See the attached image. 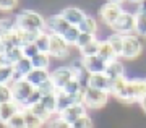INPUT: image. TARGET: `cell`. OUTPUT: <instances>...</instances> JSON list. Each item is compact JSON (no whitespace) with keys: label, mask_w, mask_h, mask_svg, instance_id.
Returning <instances> with one entry per match:
<instances>
[{"label":"cell","mask_w":146,"mask_h":128,"mask_svg":"<svg viewBox=\"0 0 146 128\" xmlns=\"http://www.w3.org/2000/svg\"><path fill=\"white\" fill-rule=\"evenodd\" d=\"M49 55L52 58H65L70 55V44L65 42V39L57 34H50V49Z\"/></svg>","instance_id":"10"},{"label":"cell","mask_w":146,"mask_h":128,"mask_svg":"<svg viewBox=\"0 0 146 128\" xmlns=\"http://www.w3.org/2000/svg\"><path fill=\"white\" fill-rule=\"evenodd\" d=\"M33 70H34V68H33V62L29 60V58H26V57L21 58L15 67H13V72H15V75H13V83L18 81V80H25Z\"/></svg>","instance_id":"17"},{"label":"cell","mask_w":146,"mask_h":128,"mask_svg":"<svg viewBox=\"0 0 146 128\" xmlns=\"http://www.w3.org/2000/svg\"><path fill=\"white\" fill-rule=\"evenodd\" d=\"M143 52V44H141V37L136 34H128L123 39V50H122V58L125 60H135L141 55Z\"/></svg>","instance_id":"4"},{"label":"cell","mask_w":146,"mask_h":128,"mask_svg":"<svg viewBox=\"0 0 146 128\" xmlns=\"http://www.w3.org/2000/svg\"><path fill=\"white\" fill-rule=\"evenodd\" d=\"M34 44H36V47L39 49L41 54H49V49H50V34L47 31L41 32V36L37 37V41Z\"/></svg>","instance_id":"29"},{"label":"cell","mask_w":146,"mask_h":128,"mask_svg":"<svg viewBox=\"0 0 146 128\" xmlns=\"http://www.w3.org/2000/svg\"><path fill=\"white\" fill-rule=\"evenodd\" d=\"M99 49H101V41L96 37L91 44H88L86 47H83V49H80V55H81V58H89V57H96L99 55Z\"/></svg>","instance_id":"23"},{"label":"cell","mask_w":146,"mask_h":128,"mask_svg":"<svg viewBox=\"0 0 146 128\" xmlns=\"http://www.w3.org/2000/svg\"><path fill=\"white\" fill-rule=\"evenodd\" d=\"M16 29L25 32H44L46 31V18L33 10H23L15 16Z\"/></svg>","instance_id":"1"},{"label":"cell","mask_w":146,"mask_h":128,"mask_svg":"<svg viewBox=\"0 0 146 128\" xmlns=\"http://www.w3.org/2000/svg\"><path fill=\"white\" fill-rule=\"evenodd\" d=\"M21 110H23V107H21L18 102H15V101L0 104V123H2V125H7V123L10 122L16 113H20Z\"/></svg>","instance_id":"12"},{"label":"cell","mask_w":146,"mask_h":128,"mask_svg":"<svg viewBox=\"0 0 146 128\" xmlns=\"http://www.w3.org/2000/svg\"><path fill=\"white\" fill-rule=\"evenodd\" d=\"M143 97H146V78H136V80H128L127 86L115 96L120 102L131 104L140 102Z\"/></svg>","instance_id":"2"},{"label":"cell","mask_w":146,"mask_h":128,"mask_svg":"<svg viewBox=\"0 0 146 128\" xmlns=\"http://www.w3.org/2000/svg\"><path fill=\"white\" fill-rule=\"evenodd\" d=\"M13 75V67H0V84H11Z\"/></svg>","instance_id":"34"},{"label":"cell","mask_w":146,"mask_h":128,"mask_svg":"<svg viewBox=\"0 0 146 128\" xmlns=\"http://www.w3.org/2000/svg\"><path fill=\"white\" fill-rule=\"evenodd\" d=\"M47 127L49 128H70L72 125H68L60 115H55L54 118H50V120L47 122Z\"/></svg>","instance_id":"41"},{"label":"cell","mask_w":146,"mask_h":128,"mask_svg":"<svg viewBox=\"0 0 146 128\" xmlns=\"http://www.w3.org/2000/svg\"><path fill=\"white\" fill-rule=\"evenodd\" d=\"M0 54H3V47H2V37H0Z\"/></svg>","instance_id":"48"},{"label":"cell","mask_w":146,"mask_h":128,"mask_svg":"<svg viewBox=\"0 0 146 128\" xmlns=\"http://www.w3.org/2000/svg\"><path fill=\"white\" fill-rule=\"evenodd\" d=\"M13 101V94H11V86L10 84H0V104H5Z\"/></svg>","instance_id":"37"},{"label":"cell","mask_w":146,"mask_h":128,"mask_svg":"<svg viewBox=\"0 0 146 128\" xmlns=\"http://www.w3.org/2000/svg\"><path fill=\"white\" fill-rule=\"evenodd\" d=\"M29 110H31V112L34 113L36 117H39V118H41V120H42L44 123H46V122H49V120L52 118V113L49 112V110H47V109L44 107V105H42L41 102H39V104H36V105H33V107L29 109Z\"/></svg>","instance_id":"32"},{"label":"cell","mask_w":146,"mask_h":128,"mask_svg":"<svg viewBox=\"0 0 146 128\" xmlns=\"http://www.w3.org/2000/svg\"><path fill=\"white\" fill-rule=\"evenodd\" d=\"M23 49V55L26 57V58H34V57L37 55V54H41L39 52V49L36 47V44H28V46H25V47H21Z\"/></svg>","instance_id":"42"},{"label":"cell","mask_w":146,"mask_h":128,"mask_svg":"<svg viewBox=\"0 0 146 128\" xmlns=\"http://www.w3.org/2000/svg\"><path fill=\"white\" fill-rule=\"evenodd\" d=\"M123 2H127V0H107V3H115V5H122Z\"/></svg>","instance_id":"45"},{"label":"cell","mask_w":146,"mask_h":128,"mask_svg":"<svg viewBox=\"0 0 146 128\" xmlns=\"http://www.w3.org/2000/svg\"><path fill=\"white\" fill-rule=\"evenodd\" d=\"M81 60H83V65L89 75H101V73H106V70H107V63L99 55L89 57V58H81Z\"/></svg>","instance_id":"14"},{"label":"cell","mask_w":146,"mask_h":128,"mask_svg":"<svg viewBox=\"0 0 146 128\" xmlns=\"http://www.w3.org/2000/svg\"><path fill=\"white\" fill-rule=\"evenodd\" d=\"M78 29H80V32L96 36V32H98V21L94 20L93 16H86V18L81 21V25L78 26Z\"/></svg>","instance_id":"25"},{"label":"cell","mask_w":146,"mask_h":128,"mask_svg":"<svg viewBox=\"0 0 146 128\" xmlns=\"http://www.w3.org/2000/svg\"><path fill=\"white\" fill-rule=\"evenodd\" d=\"M123 39H125V36L117 34V32H112V34L107 36V39H106V41L110 44V47L114 49V52L117 54V57H122V50H123Z\"/></svg>","instance_id":"24"},{"label":"cell","mask_w":146,"mask_h":128,"mask_svg":"<svg viewBox=\"0 0 146 128\" xmlns=\"http://www.w3.org/2000/svg\"><path fill=\"white\" fill-rule=\"evenodd\" d=\"M140 105H141V109H143V112L146 113V97H143L140 101Z\"/></svg>","instance_id":"46"},{"label":"cell","mask_w":146,"mask_h":128,"mask_svg":"<svg viewBox=\"0 0 146 128\" xmlns=\"http://www.w3.org/2000/svg\"><path fill=\"white\" fill-rule=\"evenodd\" d=\"M42 97H44V96H42L41 92L37 91V89H34V92H33L31 96H29V97H28V101L25 104H23V109H31L33 105H36V104H39L42 101Z\"/></svg>","instance_id":"39"},{"label":"cell","mask_w":146,"mask_h":128,"mask_svg":"<svg viewBox=\"0 0 146 128\" xmlns=\"http://www.w3.org/2000/svg\"><path fill=\"white\" fill-rule=\"evenodd\" d=\"M96 39V36H91V34H84V32H81L78 37V41H76V44H75V47L76 49H83V47H86L88 44H91V42Z\"/></svg>","instance_id":"40"},{"label":"cell","mask_w":146,"mask_h":128,"mask_svg":"<svg viewBox=\"0 0 146 128\" xmlns=\"http://www.w3.org/2000/svg\"><path fill=\"white\" fill-rule=\"evenodd\" d=\"M88 88L109 92V78L106 76V73H101V75H91V76H89V86Z\"/></svg>","instance_id":"19"},{"label":"cell","mask_w":146,"mask_h":128,"mask_svg":"<svg viewBox=\"0 0 146 128\" xmlns=\"http://www.w3.org/2000/svg\"><path fill=\"white\" fill-rule=\"evenodd\" d=\"M2 47H3V52L8 50V49H15V47H21V39H20V31L16 29L10 34L2 37Z\"/></svg>","instance_id":"21"},{"label":"cell","mask_w":146,"mask_h":128,"mask_svg":"<svg viewBox=\"0 0 146 128\" xmlns=\"http://www.w3.org/2000/svg\"><path fill=\"white\" fill-rule=\"evenodd\" d=\"M86 112H88V109H86V105L84 104H76V105H73V107L67 109L65 112L58 113L60 117L65 120V122L68 123V125H73L75 122H78L81 117H84L86 115Z\"/></svg>","instance_id":"15"},{"label":"cell","mask_w":146,"mask_h":128,"mask_svg":"<svg viewBox=\"0 0 146 128\" xmlns=\"http://www.w3.org/2000/svg\"><path fill=\"white\" fill-rule=\"evenodd\" d=\"M29 84H33L34 88H39L42 83H46L47 80H50V72L49 70H33L26 78H25Z\"/></svg>","instance_id":"18"},{"label":"cell","mask_w":146,"mask_h":128,"mask_svg":"<svg viewBox=\"0 0 146 128\" xmlns=\"http://www.w3.org/2000/svg\"><path fill=\"white\" fill-rule=\"evenodd\" d=\"M80 34H81V32H80L78 26H72V28H70L68 31H65V32H63L60 37H63L67 44H70V46H75V44H76V41H78Z\"/></svg>","instance_id":"33"},{"label":"cell","mask_w":146,"mask_h":128,"mask_svg":"<svg viewBox=\"0 0 146 128\" xmlns=\"http://www.w3.org/2000/svg\"><path fill=\"white\" fill-rule=\"evenodd\" d=\"M127 83H128V80H127L125 76L122 78H114V80H109V94H112V96H117L123 88L127 86Z\"/></svg>","instance_id":"28"},{"label":"cell","mask_w":146,"mask_h":128,"mask_svg":"<svg viewBox=\"0 0 146 128\" xmlns=\"http://www.w3.org/2000/svg\"><path fill=\"white\" fill-rule=\"evenodd\" d=\"M16 31V23L11 18H0V37Z\"/></svg>","instance_id":"30"},{"label":"cell","mask_w":146,"mask_h":128,"mask_svg":"<svg viewBox=\"0 0 146 128\" xmlns=\"http://www.w3.org/2000/svg\"><path fill=\"white\" fill-rule=\"evenodd\" d=\"M127 2H130V3H135V5H140L141 2H145V0H127Z\"/></svg>","instance_id":"47"},{"label":"cell","mask_w":146,"mask_h":128,"mask_svg":"<svg viewBox=\"0 0 146 128\" xmlns=\"http://www.w3.org/2000/svg\"><path fill=\"white\" fill-rule=\"evenodd\" d=\"M60 15H62L72 26H80L81 21L86 18V13H84L81 8H78V7H67V8H63V10L60 11Z\"/></svg>","instance_id":"16"},{"label":"cell","mask_w":146,"mask_h":128,"mask_svg":"<svg viewBox=\"0 0 146 128\" xmlns=\"http://www.w3.org/2000/svg\"><path fill=\"white\" fill-rule=\"evenodd\" d=\"M72 127L73 128H93V120H91L89 115H84V117L80 118L78 122L73 123Z\"/></svg>","instance_id":"43"},{"label":"cell","mask_w":146,"mask_h":128,"mask_svg":"<svg viewBox=\"0 0 146 128\" xmlns=\"http://www.w3.org/2000/svg\"><path fill=\"white\" fill-rule=\"evenodd\" d=\"M41 104L52 113V115H57V92H55V94H50V96H44Z\"/></svg>","instance_id":"31"},{"label":"cell","mask_w":146,"mask_h":128,"mask_svg":"<svg viewBox=\"0 0 146 128\" xmlns=\"http://www.w3.org/2000/svg\"><path fill=\"white\" fill-rule=\"evenodd\" d=\"M36 89L41 92L42 96H50V94H55V92H57V88L54 86L52 80H47L46 83H42L41 86L36 88Z\"/></svg>","instance_id":"38"},{"label":"cell","mask_w":146,"mask_h":128,"mask_svg":"<svg viewBox=\"0 0 146 128\" xmlns=\"http://www.w3.org/2000/svg\"><path fill=\"white\" fill-rule=\"evenodd\" d=\"M70 128H73V127H70Z\"/></svg>","instance_id":"49"},{"label":"cell","mask_w":146,"mask_h":128,"mask_svg":"<svg viewBox=\"0 0 146 128\" xmlns=\"http://www.w3.org/2000/svg\"><path fill=\"white\" fill-rule=\"evenodd\" d=\"M109 101V92L99 91V89H91L86 88L83 91V104L86 109H101L104 107Z\"/></svg>","instance_id":"3"},{"label":"cell","mask_w":146,"mask_h":128,"mask_svg":"<svg viewBox=\"0 0 146 128\" xmlns=\"http://www.w3.org/2000/svg\"><path fill=\"white\" fill-rule=\"evenodd\" d=\"M5 128H26V123H25V115H23V110L20 113H16L15 117L11 118L10 122L3 125Z\"/></svg>","instance_id":"36"},{"label":"cell","mask_w":146,"mask_h":128,"mask_svg":"<svg viewBox=\"0 0 146 128\" xmlns=\"http://www.w3.org/2000/svg\"><path fill=\"white\" fill-rule=\"evenodd\" d=\"M50 58L52 57L49 55V54H37L34 58H31L33 68H36V70H49V67H50Z\"/></svg>","instance_id":"26"},{"label":"cell","mask_w":146,"mask_h":128,"mask_svg":"<svg viewBox=\"0 0 146 128\" xmlns=\"http://www.w3.org/2000/svg\"><path fill=\"white\" fill-rule=\"evenodd\" d=\"M50 80H52L54 86L57 88V91H62L68 83L75 80V72L70 65H63L50 72Z\"/></svg>","instance_id":"5"},{"label":"cell","mask_w":146,"mask_h":128,"mask_svg":"<svg viewBox=\"0 0 146 128\" xmlns=\"http://www.w3.org/2000/svg\"><path fill=\"white\" fill-rule=\"evenodd\" d=\"M62 91L65 92V94H70V96H78V94H81L84 89L81 88V84H80L78 80H73V81H70L67 86L63 88Z\"/></svg>","instance_id":"35"},{"label":"cell","mask_w":146,"mask_h":128,"mask_svg":"<svg viewBox=\"0 0 146 128\" xmlns=\"http://www.w3.org/2000/svg\"><path fill=\"white\" fill-rule=\"evenodd\" d=\"M10 86H11L13 101H15V102H18L21 107H23V104L26 102L28 97H29L33 92H34V89H36V88L33 86V84H29L26 80H18V81L11 83Z\"/></svg>","instance_id":"6"},{"label":"cell","mask_w":146,"mask_h":128,"mask_svg":"<svg viewBox=\"0 0 146 128\" xmlns=\"http://www.w3.org/2000/svg\"><path fill=\"white\" fill-rule=\"evenodd\" d=\"M21 58H25L21 47L8 49V50H5L3 54H0V67H15Z\"/></svg>","instance_id":"13"},{"label":"cell","mask_w":146,"mask_h":128,"mask_svg":"<svg viewBox=\"0 0 146 128\" xmlns=\"http://www.w3.org/2000/svg\"><path fill=\"white\" fill-rule=\"evenodd\" d=\"M106 76L109 80H114V78H122L125 76V67L123 63L117 58L112 63H107V70H106Z\"/></svg>","instance_id":"20"},{"label":"cell","mask_w":146,"mask_h":128,"mask_svg":"<svg viewBox=\"0 0 146 128\" xmlns=\"http://www.w3.org/2000/svg\"><path fill=\"white\" fill-rule=\"evenodd\" d=\"M123 8L122 5H115V3H106V5L101 7L99 10V16L101 20L104 21V25H107L109 28L114 26V23L120 18V15L123 13Z\"/></svg>","instance_id":"9"},{"label":"cell","mask_w":146,"mask_h":128,"mask_svg":"<svg viewBox=\"0 0 146 128\" xmlns=\"http://www.w3.org/2000/svg\"><path fill=\"white\" fill-rule=\"evenodd\" d=\"M99 57L106 62V63H112V62H115L117 58H119V57H117V54L114 52V49L110 47V44L107 41H101Z\"/></svg>","instance_id":"22"},{"label":"cell","mask_w":146,"mask_h":128,"mask_svg":"<svg viewBox=\"0 0 146 128\" xmlns=\"http://www.w3.org/2000/svg\"><path fill=\"white\" fill-rule=\"evenodd\" d=\"M110 29L114 31V32H117V34H122V36L133 34L135 32V13L123 11Z\"/></svg>","instance_id":"7"},{"label":"cell","mask_w":146,"mask_h":128,"mask_svg":"<svg viewBox=\"0 0 146 128\" xmlns=\"http://www.w3.org/2000/svg\"><path fill=\"white\" fill-rule=\"evenodd\" d=\"M70 28H72V25H70L60 13H55V15H50L49 18H46V31L49 34L62 36L63 32L68 31Z\"/></svg>","instance_id":"8"},{"label":"cell","mask_w":146,"mask_h":128,"mask_svg":"<svg viewBox=\"0 0 146 128\" xmlns=\"http://www.w3.org/2000/svg\"><path fill=\"white\" fill-rule=\"evenodd\" d=\"M18 0H0V11H11L16 8Z\"/></svg>","instance_id":"44"},{"label":"cell","mask_w":146,"mask_h":128,"mask_svg":"<svg viewBox=\"0 0 146 128\" xmlns=\"http://www.w3.org/2000/svg\"><path fill=\"white\" fill-rule=\"evenodd\" d=\"M135 34L146 39V0L141 2L135 11Z\"/></svg>","instance_id":"11"},{"label":"cell","mask_w":146,"mask_h":128,"mask_svg":"<svg viewBox=\"0 0 146 128\" xmlns=\"http://www.w3.org/2000/svg\"><path fill=\"white\" fill-rule=\"evenodd\" d=\"M23 115H25L26 128H42L44 127V122H42L39 117H36L29 109H23Z\"/></svg>","instance_id":"27"}]
</instances>
